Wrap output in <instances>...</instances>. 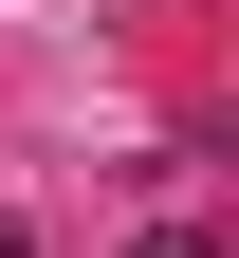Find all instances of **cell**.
I'll return each mask as SVG.
<instances>
[{
	"label": "cell",
	"mask_w": 239,
	"mask_h": 258,
	"mask_svg": "<svg viewBox=\"0 0 239 258\" xmlns=\"http://www.w3.org/2000/svg\"><path fill=\"white\" fill-rule=\"evenodd\" d=\"M129 258H221V240H202V221H147V240H129Z\"/></svg>",
	"instance_id": "6da1fadb"
}]
</instances>
